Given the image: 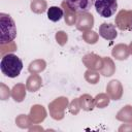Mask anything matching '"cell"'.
I'll list each match as a JSON object with an SVG mask.
<instances>
[{
  "instance_id": "6da1fadb",
  "label": "cell",
  "mask_w": 132,
  "mask_h": 132,
  "mask_svg": "<svg viewBox=\"0 0 132 132\" xmlns=\"http://www.w3.org/2000/svg\"><path fill=\"white\" fill-rule=\"evenodd\" d=\"M0 69L5 76L10 78L16 77L23 69V61L14 54H7L1 59Z\"/></svg>"
},
{
  "instance_id": "7a4b0ae2",
  "label": "cell",
  "mask_w": 132,
  "mask_h": 132,
  "mask_svg": "<svg viewBox=\"0 0 132 132\" xmlns=\"http://www.w3.org/2000/svg\"><path fill=\"white\" fill-rule=\"evenodd\" d=\"M0 43L5 44L12 41L16 36L15 23L9 14L0 13Z\"/></svg>"
},
{
  "instance_id": "3957f363",
  "label": "cell",
  "mask_w": 132,
  "mask_h": 132,
  "mask_svg": "<svg viewBox=\"0 0 132 132\" xmlns=\"http://www.w3.org/2000/svg\"><path fill=\"white\" fill-rule=\"evenodd\" d=\"M94 5L97 13L103 18L112 16L118 9L117 0H95Z\"/></svg>"
},
{
  "instance_id": "277c9868",
  "label": "cell",
  "mask_w": 132,
  "mask_h": 132,
  "mask_svg": "<svg viewBox=\"0 0 132 132\" xmlns=\"http://www.w3.org/2000/svg\"><path fill=\"white\" fill-rule=\"evenodd\" d=\"M94 0H66L68 7L75 12H88L94 5Z\"/></svg>"
},
{
  "instance_id": "5b68a950",
  "label": "cell",
  "mask_w": 132,
  "mask_h": 132,
  "mask_svg": "<svg viewBox=\"0 0 132 132\" xmlns=\"http://www.w3.org/2000/svg\"><path fill=\"white\" fill-rule=\"evenodd\" d=\"M99 35L107 40H113L117 37V30L112 24L103 23L99 27Z\"/></svg>"
},
{
  "instance_id": "8992f818",
  "label": "cell",
  "mask_w": 132,
  "mask_h": 132,
  "mask_svg": "<svg viewBox=\"0 0 132 132\" xmlns=\"http://www.w3.org/2000/svg\"><path fill=\"white\" fill-rule=\"evenodd\" d=\"M63 9L59 6H51L47 9V18L52 22H58L63 18Z\"/></svg>"
}]
</instances>
